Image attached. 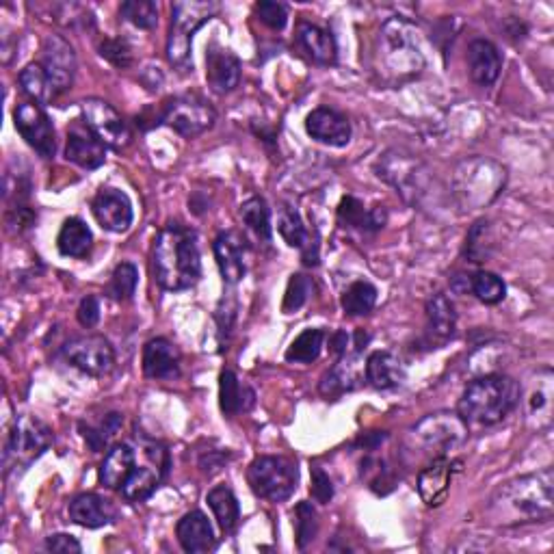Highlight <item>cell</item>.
I'll return each mask as SVG.
<instances>
[{
	"mask_svg": "<svg viewBox=\"0 0 554 554\" xmlns=\"http://www.w3.org/2000/svg\"><path fill=\"white\" fill-rule=\"evenodd\" d=\"M152 269L158 286L174 293L200 282L202 260L195 232L180 223H169L158 232L152 247Z\"/></svg>",
	"mask_w": 554,
	"mask_h": 554,
	"instance_id": "6da1fadb",
	"label": "cell"
},
{
	"mask_svg": "<svg viewBox=\"0 0 554 554\" xmlns=\"http://www.w3.org/2000/svg\"><path fill=\"white\" fill-rule=\"evenodd\" d=\"M522 388L507 375H485L474 379L461 394L459 416L477 425H496L516 410Z\"/></svg>",
	"mask_w": 554,
	"mask_h": 554,
	"instance_id": "7a4b0ae2",
	"label": "cell"
},
{
	"mask_svg": "<svg viewBox=\"0 0 554 554\" xmlns=\"http://www.w3.org/2000/svg\"><path fill=\"white\" fill-rule=\"evenodd\" d=\"M494 507L503 513H511L520 522L550 520L554 513V472L546 468L537 474H526L516 481L507 483L498 492Z\"/></svg>",
	"mask_w": 554,
	"mask_h": 554,
	"instance_id": "3957f363",
	"label": "cell"
},
{
	"mask_svg": "<svg viewBox=\"0 0 554 554\" xmlns=\"http://www.w3.org/2000/svg\"><path fill=\"white\" fill-rule=\"evenodd\" d=\"M505 178V167L490 161V158H466V161H461L457 165L453 178V191L457 202L468 210L483 208L494 202L500 191H503Z\"/></svg>",
	"mask_w": 554,
	"mask_h": 554,
	"instance_id": "277c9868",
	"label": "cell"
},
{
	"mask_svg": "<svg viewBox=\"0 0 554 554\" xmlns=\"http://www.w3.org/2000/svg\"><path fill=\"white\" fill-rule=\"evenodd\" d=\"M412 22L390 18L379 31V59L392 78H410L425 68L418 37Z\"/></svg>",
	"mask_w": 554,
	"mask_h": 554,
	"instance_id": "5b68a950",
	"label": "cell"
},
{
	"mask_svg": "<svg viewBox=\"0 0 554 554\" xmlns=\"http://www.w3.org/2000/svg\"><path fill=\"white\" fill-rule=\"evenodd\" d=\"M217 13L215 3L200 0H180L171 9V31L167 39V59L180 72L193 70L191 44L193 35Z\"/></svg>",
	"mask_w": 554,
	"mask_h": 554,
	"instance_id": "8992f818",
	"label": "cell"
},
{
	"mask_svg": "<svg viewBox=\"0 0 554 554\" xmlns=\"http://www.w3.org/2000/svg\"><path fill=\"white\" fill-rule=\"evenodd\" d=\"M247 481L258 498H265L269 503H284L297 490L299 470L293 459L265 455L252 461Z\"/></svg>",
	"mask_w": 554,
	"mask_h": 554,
	"instance_id": "52a82bcc",
	"label": "cell"
},
{
	"mask_svg": "<svg viewBox=\"0 0 554 554\" xmlns=\"http://www.w3.org/2000/svg\"><path fill=\"white\" fill-rule=\"evenodd\" d=\"M52 444V431L42 420L33 416H20L13 425L9 442L5 448V466L18 468L29 466L33 459L42 455Z\"/></svg>",
	"mask_w": 554,
	"mask_h": 554,
	"instance_id": "ba28073f",
	"label": "cell"
},
{
	"mask_svg": "<svg viewBox=\"0 0 554 554\" xmlns=\"http://www.w3.org/2000/svg\"><path fill=\"white\" fill-rule=\"evenodd\" d=\"M215 117L217 115L208 102L193 96H184L169 100L165 104L163 113L158 115V124H167L169 128H174L178 135L193 139L206 133L208 128H213Z\"/></svg>",
	"mask_w": 554,
	"mask_h": 554,
	"instance_id": "9c48e42d",
	"label": "cell"
},
{
	"mask_svg": "<svg viewBox=\"0 0 554 554\" xmlns=\"http://www.w3.org/2000/svg\"><path fill=\"white\" fill-rule=\"evenodd\" d=\"M85 126L94 133L107 148L124 150L130 143V130L124 117L117 113L109 102L100 98H87L81 104Z\"/></svg>",
	"mask_w": 554,
	"mask_h": 554,
	"instance_id": "30bf717a",
	"label": "cell"
},
{
	"mask_svg": "<svg viewBox=\"0 0 554 554\" xmlns=\"http://www.w3.org/2000/svg\"><path fill=\"white\" fill-rule=\"evenodd\" d=\"M63 355L78 371L91 377H104L113 371L115 351L104 336H81L63 347Z\"/></svg>",
	"mask_w": 554,
	"mask_h": 554,
	"instance_id": "8fae6325",
	"label": "cell"
},
{
	"mask_svg": "<svg viewBox=\"0 0 554 554\" xmlns=\"http://www.w3.org/2000/svg\"><path fill=\"white\" fill-rule=\"evenodd\" d=\"M468 427L466 420L457 414H431L422 418L414 427V438L420 442L427 451H438L446 453L466 440Z\"/></svg>",
	"mask_w": 554,
	"mask_h": 554,
	"instance_id": "7c38bea8",
	"label": "cell"
},
{
	"mask_svg": "<svg viewBox=\"0 0 554 554\" xmlns=\"http://www.w3.org/2000/svg\"><path fill=\"white\" fill-rule=\"evenodd\" d=\"M13 120H16V130L22 139L31 145V148L44 158H52L57 152V137L55 126H52L50 117L44 113L37 102H22L13 111Z\"/></svg>",
	"mask_w": 554,
	"mask_h": 554,
	"instance_id": "4fadbf2b",
	"label": "cell"
},
{
	"mask_svg": "<svg viewBox=\"0 0 554 554\" xmlns=\"http://www.w3.org/2000/svg\"><path fill=\"white\" fill-rule=\"evenodd\" d=\"M42 68L46 70L57 96L70 89L76 76V55L74 48L61 35H48L42 46Z\"/></svg>",
	"mask_w": 554,
	"mask_h": 554,
	"instance_id": "5bb4252c",
	"label": "cell"
},
{
	"mask_svg": "<svg viewBox=\"0 0 554 554\" xmlns=\"http://www.w3.org/2000/svg\"><path fill=\"white\" fill-rule=\"evenodd\" d=\"M379 176L394 184L401 191L405 200H414L416 195L422 193V184H420V163L414 161L407 154L401 152H388L384 158L379 161Z\"/></svg>",
	"mask_w": 554,
	"mask_h": 554,
	"instance_id": "9a60e30c",
	"label": "cell"
},
{
	"mask_svg": "<svg viewBox=\"0 0 554 554\" xmlns=\"http://www.w3.org/2000/svg\"><path fill=\"white\" fill-rule=\"evenodd\" d=\"M91 210L100 226L109 232L128 230L135 217L128 195L117 189H102L91 202Z\"/></svg>",
	"mask_w": 554,
	"mask_h": 554,
	"instance_id": "2e32d148",
	"label": "cell"
},
{
	"mask_svg": "<svg viewBox=\"0 0 554 554\" xmlns=\"http://www.w3.org/2000/svg\"><path fill=\"white\" fill-rule=\"evenodd\" d=\"M306 130L314 141L325 143L329 148H345V145H349L353 133L347 117L327 107L314 109L308 115Z\"/></svg>",
	"mask_w": 554,
	"mask_h": 554,
	"instance_id": "e0dca14e",
	"label": "cell"
},
{
	"mask_svg": "<svg viewBox=\"0 0 554 554\" xmlns=\"http://www.w3.org/2000/svg\"><path fill=\"white\" fill-rule=\"evenodd\" d=\"M206 81L215 94H230L241 83V61L228 48L213 44L206 52Z\"/></svg>",
	"mask_w": 554,
	"mask_h": 554,
	"instance_id": "ac0fdd59",
	"label": "cell"
},
{
	"mask_svg": "<svg viewBox=\"0 0 554 554\" xmlns=\"http://www.w3.org/2000/svg\"><path fill=\"white\" fill-rule=\"evenodd\" d=\"M459 461L446 459L444 455L433 459L427 468H422L418 474V494L425 500L429 507L442 505L448 496V487H451V479L455 466Z\"/></svg>",
	"mask_w": 554,
	"mask_h": 554,
	"instance_id": "d6986e66",
	"label": "cell"
},
{
	"mask_svg": "<svg viewBox=\"0 0 554 554\" xmlns=\"http://www.w3.org/2000/svg\"><path fill=\"white\" fill-rule=\"evenodd\" d=\"M215 258L223 282L239 284L245 277V241L239 232H223L215 239Z\"/></svg>",
	"mask_w": 554,
	"mask_h": 554,
	"instance_id": "ffe728a7",
	"label": "cell"
},
{
	"mask_svg": "<svg viewBox=\"0 0 554 554\" xmlns=\"http://www.w3.org/2000/svg\"><path fill=\"white\" fill-rule=\"evenodd\" d=\"M107 145H104L91 130L85 126H74L68 133V145H65V158L83 169H98L107 158Z\"/></svg>",
	"mask_w": 554,
	"mask_h": 554,
	"instance_id": "44dd1931",
	"label": "cell"
},
{
	"mask_svg": "<svg viewBox=\"0 0 554 554\" xmlns=\"http://www.w3.org/2000/svg\"><path fill=\"white\" fill-rule=\"evenodd\" d=\"M143 373L150 379H174L180 375V353L167 338H152L143 349Z\"/></svg>",
	"mask_w": 554,
	"mask_h": 554,
	"instance_id": "7402d4cb",
	"label": "cell"
},
{
	"mask_svg": "<svg viewBox=\"0 0 554 554\" xmlns=\"http://www.w3.org/2000/svg\"><path fill=\"white\" fill-rule=\"evenodd\" d=\"M468 68L474 83L479 87H490L498 81L500 70H503V57L492 42L474 39L468 48Z\"/></svg>",
	"mask_w": 554,
	"mask_h": 554,
	"instance_id": "603a6c76",
	"label": "cell"
},
{
	"mask_svg": "<svg viewBox=\"0 0 554 554\" xmlns=\"http://www.w3.org/2000/svg\"><path fill=\"white\" fill-rule=\"evenodd\" d=\"M72 522L85 526V529H100V526L113 524L117 520V509L109 498L98 494H81L70 503Z\"/></svg>",
	"mask_w": 554,
	"mask_h": 554,
	"instance_id": "cb8c5ba5",
	"label": "cell"
},
{
	"mask_svg": "<svg viewBox=\"0 0 554 554\" xmlns=\"http://www.w3.org/2000/svg\"><path fill=\"white\" fill-rule=\"evenodd\" d=\"M176 535L180 546L191 554H200L215 548L213 526H210L202 511H189L187 516L178 522Z\"/></svg>",
	"mask_w": 554,
	"mask_h": 554,
	"instance_id": "d4e9b609",
	"label": "cell"
},
{
	"mask_svg": "<svg viewBox=\"0 0 554 554\" xmlns=\"http://www.w3.org/2000/svg\"><path fill=\"white\" fill-rule=\"evenodd\" d=\"M299 46L306 50V55L319 65H334L338 59V44L334 35L321 29V26L301 22L297 26Z\"/></svg>",
	"mask_w": 554,
	"mask_h": 554,
	"instance_id": "484cf974",
	"label": "cell"
},
{
	"mask_svg": "<svg viewBox=\"0 0 554 554\" xmlns=\"http://www.w3.org/2000/svg\"><path fill=\"white\" fill-rule=\"evenodd\" d=\"M366 381L377 390L399 388L405 381V366L390 351H375L366 360Z\"/></svg>",
	"mask_w": 554,
	"mask_h": 554,
	"instance_id": "4316f807",
	"label": "cell"
},
{
	"mask_svg": "<svg viewBox=\"0 0 554 554\" xmlns=\"http://www.w3.org/2000/svg\"><path fill=\"white\" fill-rule=\"evenodd\" d=\"M338 221L345 228H355L362 232H377L386 226V210L377 206L373 210H366L358 197L347 195L342 197L338 206Z\"/></svg>",
	"mask_w": 554,
	"mask_h": 554,
	"instance_id": "83f0119b",
	"label": "cell"
},
{
	"mask_svg": "<svg viewBox=\"0 0 554 554\" xmlns=\"http://www.w3.org/2000/svg\"><path fill=\"white\" fill-rule=\"evenodd\" d=\"M137 466V455L130 444H115L100 466V483L109 490H120Z\"/></svg>",
	"mask_w": 554,
	"mask_h": 554,
	"instance_id": "f1b7e54d",
	"label": "cell"
},
{
	"mask_svg": "<svg viewBox=\"0 0 554 554\" xmlns=\"http://www.w3.org/2000/svg\"><path fill=\"white\" fill-rule=\"evenodd\" d=\"M165 472L167 468L163 466H135V470L130 472V477L120 487L122 496L128 503H143V500H148L156 492V487L161 485Z\"/></svg>",
	"mask_w": 554,
	"mask_h": 554,
	"instance_id": "f546056e",
	"label": "cell"
},
{
	"mask_svg": "<svg viewBox=\"0 0 554 554\" xmlns=\"http://www.w3.org/2000/svg\"><path fill=\"white\" fill-rule=\"evenodd\" d=\"M91 245H94V236L83 219L70 217L63 223L57 236V247L63 256L83 258L91 252Z\"/></svg>",
	"mask_w": 554,
	"mask_h": 554,
	"instance_id": "4dcf8cb0",
	"label": "cell"
},
{
	"mask_svg": "<svg viewBox=\"0 0 554 554\" xmlns=\"http://www.w3.org/2000/svg\"><path fill=\"white\" fill-rule=\"evenodd\" d=\"M206 503L210 509H213L221 531L232 533L236 529V524H239V520H241V507L230 487L228 485L213 487V490H210L206 496Z\"/></svg>",
	"mask_w": 554,
	"mask_h": 554,
	"instance_id": "1f68e13d",
	"label": "cell"
},
{
	"mask_svg": "<svg viewBox=\"0 0 554 554\" xmlns=\"http://www.w3.org/2000/svg\"><path fill=\"white\" fill-rule=\"evenodd\" d=\"M427 319H429L431 334H435L440 340H448L455 336L457 312H455L453 301L446 295L438 293L427 301Z\"/></svg>",
	"mask_w": 554,
	"mask_h": 554,
	"instance_id": "d6a6232c",
	"label": "cell"
},
{
	"mask_svg": "<svg viewBox=\"0 0 554 554\" xmlns=\"http://www.w3.org/2000/svg\"><path fill=\"white\" fill-rule=\"evenodd\" d=\"M360 379V373H358V358H351V355H342V360L329 371L323 381H321V394L323 397H338V394L347 392V390H353L355 381Z\"/></svg>",
	"mask_w": 554,
	"mask_h": 554,
	"instance_id": "836d02e7",
	"label": "cell"
},
{
	"mask_svg": "<svg viewBox=\"0 0 554 554\" xmlns=\"http://www.w3.org/2000/svg\"><path fill=\"white\" fill-rule=\"evenodd\" d=\"M245 394H252V390H247L241 386L239 377H236L232 371H223L219 377V399H221V412L226 416H236L245 412L249 405L254 403V397H247Z\"/></svg>",
	"mask_w": 554,
	"mask_h": 554,
	"instance_id": "e575fe53",
	"label": "cell"
},
{
	"mask_svg": "<svg viewBox=\"0 0 554 554\" xmlns=\"http://www.w3.org/2000/svg\"><path fill=\"white\" fill-rule=\"evenodd\" d=\"M20 87L29 98H33L37 104H46L57 98V91L52 87L46 70L42 63H29L20 72Z\"/></svg>",
	"mask_w": 554,
	"mask_h": 554,
	"instance_id": "d590c367",
	"label": "cell"
},
{
	"mask_svg": "<svg viewBox=\"0 0 554 554\" xmlns=\"http://www.w3.org/2000/svg\"><path fill=\"white\" fill-rule=\"evenodd\" d=\"M325 332L323 329H306L301 332L293 345L286 351V362H295V364H312L316 358L321 355L323 342H325Z\"/></svg>",
	"mask_w": 554,
	"mask_h": 554,
	"instance_id": "8d00e7d4",
	"label": "cell"
},
{
	"mask_svg": "<svg viewBox=\"0 0 554 554\" xmlns=\"http://www.w3.org/2000/svg\"><path fill=\"white\" fill-rule=\"evenodd\" d=\"M241 219L245 226L252 230L260 241L271 243L273 228H271V210L262 197H252L241 206Z\"/></svg>",
	"mask_w": 554,
	"mask_h": 554,
	"instance_id": "74e56055",
	"label": "cell"
},
{
	"mask_svg": "<svg viewBox=\"0 0 554 554\" xmlns=\"http://www.w3.org/2000/svg\"><path fill=\"white\" fill-rule=\"evenodd\" d=\"M377 303V288L371 282H353L342 295V310L349 316L371 314Z\"/></svg>",
	"mask_w": 554,
	"mask_h": 554,
	"instance_id": "f35d334b",
	"label": "cell"
},
{
	"mask_svg": "<svg viewBox=\"0 0 554 554\" xmlns=\"http://www.w3.org/2000/svg\"><path fill=\"white\" fill-rule=\"evenodd\" d=\"M550 407H552V373L550 368L537 373V390L531 392L529 397V412L531 416H537L539 425H550Z\"/></svg>",
	"mask_w": 554,
	"mask_h": 554,
	"instance_id": "ab89813d",
	"label": "cell"
},
{
	"mask_svg": "<svg viewBox=\"0 0 554 554\" xmlns=\"http://www.w3.org/2000/svg\"><path fill=\"white\" fill-rule=\"evenodd\" d=\"M137 284H139V271L133 265V262H122L117 265L111 282L107 286V295L115 301H130L137 293Z\"/></svg>",
	"mask_w": 554,
	"mask_h": 554,
	"instance_id": "60d3db41",
	"label": "cell"
},
{
	"mask_svg": "<svg viewBox=\"0 0 554 554\" xmlns=\"http://www.w3.org/2000/svg\"><path fill=\"white\" fill-rule=\"evenodd\" d=\"M277 230H280L282 239L290 247H299V249H308V230L303 226V221L297 213V208L293 206H284L280 210V221H277Z\"/></svg>",
	"mask_w": 554,
	"mask_h": 554,
	"instance_id": "b9f144b4",
	"label": "cell"
},
{
	"mask_svg": "<svg viewBox=\"0 0 554 554\" xmlns=\"http://www.w3.org/2000/svg\"><path fill=\"white\" fill-rule=\"evenodd\" d=\"M470 290L477 295L483 303H500L507 295V286L500 277L492 271H479L470 277Z\"/></svg>",
	"mask_w": 554,
	"mask_h": 554,
	"instance_id": "7bdbcfd3",
	"label": "cell"
},
{
	"mask_svg": "<svg viewBox=\"0 0 554 554\" xmlns=\"http://www.w3.org/2000/svg\"><path fill=\"white\" fill-rule=\"evenodd\" d=\"M120 13L137 29H154L158 22V7L152 0H126L120 7Z\"/></svg>",
	"mask_w": 554,
	"mask_h": 554,
	"instance_id": "ee69618b",
	"label": "cell"
},
{
	"mask_svg": "<svg viewBox=\"0 0 554 554\" xmlns=\"http://www.w3.org/2000/svg\"><path fill=\"white\" fill-rule=\"evenodd\" d=\"M312 290H314L312 277L303 275V273H297V275L290 277L286 295H284V306H282L284 312L290 314V312H297L299 308H303V303L310 299Z\"/></svg>",
	"mask_w": 554,
	"mask_h": 554,
	"instance_id": "f6af8a7d",
	"label": "cell"
},
{
	"mask_svg": "<svg viewBox=\"0 0 554 554\" xmlns=\"http://www.w3.org/2000/svg\"><path fill=\"white\" fill-rule=\"evenodd\" d=\"M316 533H319V516L312 503L303 500L297 505V546L299 550L306 548L310 542H314Z\"/></svg>",
	"mask_w": 554,
	"mask_h": 554,
	"instance_id": "bcb514c9",
	"label": "cell"
},
{
	"mask_svg": "<svg viewBox=\"0 0 554 554\" xmlns=\"http://www.w3.org/2000/svg\"><path fill=\"white\" fill-rule=\"evenodd\" d=\"M490 223H487L485 219L474 223V228L470 230L468 239H466V256L472 260V262H483L487 256H490V247L492 243L490 241Z\"/></svg>",
	"mask_w": 554,
	"mask_h": 554,
	"instance_id": "7dc6e473",
	"label": "cell"
},
{
	"mask_svg": "<svg viewBox=\"0 0 554 554\" xmlns=\"http://www.w3.org/2000/svg\"><path fill=\"white\" fill-rule=\"evenodd\" d=\"M100 55L107 59L109 63H113L115 68H130L133 65V50H130L128 42L124 39H115V37H107L100 44Z\"/></svg>",
	"mask_w": 554,
	"mask_h": 554,
	"instance_id": "c3c4849f",
	"label": "cell"
},
{
	"mask_svg": "<svg viewBox=\"0 0 554 554\" xmlns=\"http://www.w3.org/2000/svg\"><path fill=\"white\" fill-rule=\"evenodd\" d=\"M256 16L262 24H267L273 31H282L288 22V9L282 3H271V0H262L256 5Z\"/></svg>",
	"mask_w": 554,
	"mask_h": 554,
	"instance_id": "681fc988",
	"label": "cell"
},
{
	"mask_svg": "<svg viewBox=\"0 0 554 554\" xmlns=\"http://www.w3.org/2000/svg\"><path fill=\"white\" fill-rule=\"evenodd\" d=\"M310 492L316 503L327 505L334 498V483L329 479V474L321 468H312V487Z\"/></svg>",
	"mask_w": 554,
	"mask_h": 554,
	"instance_id": "f907efd6",
	"label": "cell"
},
{
	"mask_svg": "<svg viewBox=\"0 0 554 554\" xmlns=\"http://www.w3.org/2000/svg\"><path fill=\"white\" fill-rule=\"evenodd\" d=\"M78 323H81L83 327H94L98 321H100V301L96 295H87L81 306H78Z\"/></svg>",
	"mask_w": 554,
	"mask_h": 554,
	"instance_id": "816d5d0a",
	"label": "cell"
},
{
	"mask_svg": "<svg viewBox=\"0 0 554 554\" xmlns=\"http://www.w3.org/2000/svg\"><path fill=\"white\" fill-rule=\"evenodd\" d=\"M46 548L50 552H59V554H70V552H81L83 546L78 544V539L72 537V535H65V533H57V535H50L46 539Z\"/></svg>",
	"mask_w": 554,
	"mask_h": 554,
	"instance_id": "f5cc1de1",
	"label": "cell"
},
{
	"mask_svg": "<svg viewBox=\"0 0 554 554\" xmlns=\"http://www.w3.org/2000/svg\"><path fill=\"white\" fill-rule=\"evenodd\" d=\"M349 345H351V336L347 332H336L332 338H329V351L338 355V358L349 353Z\"/></svg>",
	"mask_w": 554,
	"mask_h": 554,
	"instance_id": "db71d44e",
	"label": "cell"
}]
</instances>
